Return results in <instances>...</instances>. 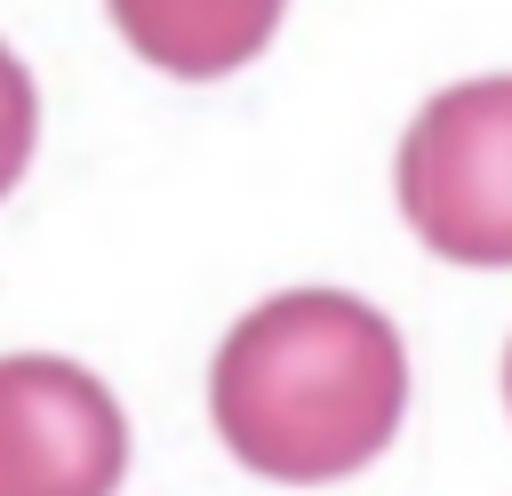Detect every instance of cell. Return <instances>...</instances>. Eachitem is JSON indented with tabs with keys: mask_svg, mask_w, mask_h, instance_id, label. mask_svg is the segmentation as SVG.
<instances>
[{
	"mask_svg": "<svg viewBox=\"0 0 512 496\" xmlns=\"http://www.w3.org/2000/svg\"><path fill=\"white\" fill-rule=\"evenodd\" d=\"M408 408L400 328L344 288H288L232 320L208 368L216 440L288 488L344 480L384 456Z\"/></svg>",
	"mask_w": 512,
	"mask_h": 496,
	"instance_id": "1",
	"label": "cell"
},
{
	"mask_svg": "<svg viewBox=\"0 0 512 496\" xmlns=\"http://www.w3.org/2000/svg\"><path fill=\"white\" fill-rule=\"evenodd\" d=\"M408 232L472 272L512 264V72L424 96L392 160Z\"/></svg>",
	"mask_w": 512,
	"mask_h": 496,
	"instance_id": "2",
	"label": "cell"
},
{
	"mask_svg": "<svg viewBox=\"0 0 512 496\" xmlns=\"http://www.w3.org/2000/svg\"><path fill=\"white\" fill-rule=\"evenodd\" d=\"M128 472V416L80 360H0V496H112Z\"/></svg>",
	"mask_w": 512,
	"mask_h": 496,
	"instance_id": "3",
	"label": "cell"
},
{
	"mask_svg": "<svg viewBox=\"0 0 512 496\" xmlns=\"http://www.w3.org/2000/svg\"><path fill=\"white\" fill-rule=\"evenodd\" d=\"M104 8H112V32L152 72L224 80V72H240L280 32V8L288 0H104Z\"/></svg>",
	"mask_w": 512,
	"mask_h": 496,
	"instance_id": "4",
	"label": "cell"
},
{
	"mask_svg": "<svg viewBox=\"0 0 512 496\" xmlns=\"http://www.w3.org/2000/svg\"><path fill=\"white\" fill-rule=\"evenodd\" d=\"M32 136H40V96H32V72L0 48V200L16 192V176L32 168Z\"/></svg>",
	"mask_w": 512,
	"mask_h": 496,
	"instance_id": "5",
	"label": "cell"
},
{
	"mask_svg": "<svg viewBox=\"0 0 512 496\" xmlns=\"http://www.w3.org/2000/svg\"><path fill=\"white\" fill-rule=\"evenodd\" d=\"M504 400H512V344H504Z\"/></svg>",
	"mask_w": 512,
	"mask_h": 496,
	"instance_id": "6",
	"label": "cell"
}]
</instances>
